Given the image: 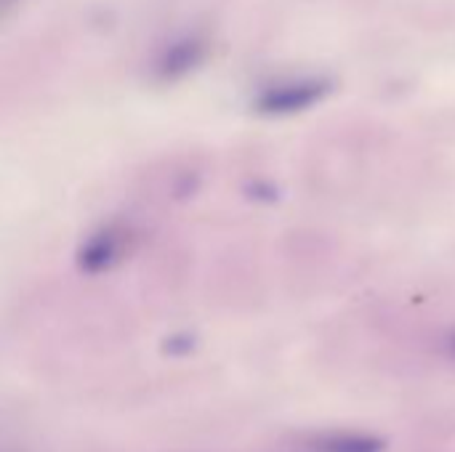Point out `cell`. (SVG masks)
<instances>
[{"instance_id":"6da1fadb","label":"cell","mask_w":455,"mask_h":452,"mask_svg":"<svg viewBox=\"0 0 455 452\" xmlns=\"http://www.w3.org/2000/svg\"><path fill=\"white\" fill-rule=\"evenodd\" d=\"M387 442L376 434L360 432H333L312 440V452H384Z\"/></svg>"}]
</instances>
